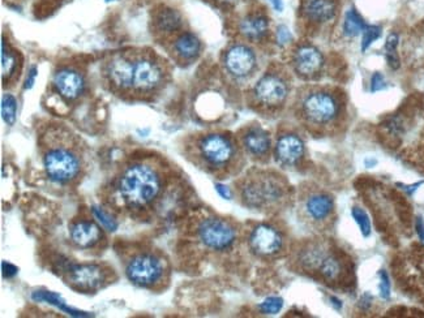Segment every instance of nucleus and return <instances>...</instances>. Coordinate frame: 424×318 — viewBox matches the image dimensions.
<instances>
[{
	"instance_id": "f257e3e1",
	"label": "nucleus",
	"mask_w": 424,
	"mask_h": 318,
	"mask_svg": "<svg viewBox=\"0 0 424 318\" xmlns=\"http://www.w3.org/2000/svg\"><path fill=\"white\" fill-rule=\"evenodd\" d=\"M162 173L149 162H133L123 169L117 180L121 205L133 212L149 209L162 192Z\"/></svg>"
},
{
	"instance_id": "f03ea898",
	"label": "nucleus",
	"mask_w": 424,
	"mask_h": 318,
	"mask_svg": "<svg viewBox=\"0 0 424 318\" xmlns=\"http://www.w3.org/2000/svg\"><path fill=\"white\" fill-rule=\"evenodd\" d=\"M239 195L243 204L251 209H270L283 199L286 186L279 175L256 171L242 180Z\"/></svg>"
},
{
	"instance_id": "7ed1b4c3",
	"label": "nucleus",
	"mask_w": 424,
	"mask_h": 318,
	"mask_svg": "<svg viewBox=\"0 0 424 318\" xmlns=\"http://www.w3.org/2000/svg\"><path fill=\"white\" fill-rule=\"evenodd\" d=\"M43 167L47 176L58 184L73 182L81 171L82 162L79 153L66 144L49 146L43 153Z\"/></svg>"
},
{
	"instance_id": "20e7f679",
	"label": "nucleus",
	"mask_w": 424,
	"mask_h": 318,
	"mask_svg": "<svg viewBox=\"0 0 424 318\" xmlns=\"http://www.w3.org/2000/svg\"><path fill=\"white\" fill-rule=\"evenodd\" d=\"M198 154L205 167L211 170H225L238 158L235 143L225 134L213 133L204 136L198 144Z\"/></svg>"
},
{
	"instance_id": "39448f33",
	"label": "nucleus",
	"mask_w": 424,
	"mask_h": 318,
	"mask_svg": "<svg viewBox=\"0 0 424 318\" xmlns=\"http://www.w3.org/2000/svg\"><path fill=\"white\" fill-rule=\"evenodd\" d=\"M126 276L133 284L152 289L163 280L165 265L153 253H139L127 262Z\"/></svg>"
},
{
	"instance_id": "423d86ee",
	"label": "nucleus",
	"mask_w": 424,
	"mask_h": 318,
	"mask_svg": "<svg viewBox=\"0 0 424 318\" xmlns=\"http://www.w3.org/2000/svg\"><path fill=\"white\" fill-rule=\"evenodd\" d=\"M165 71L158 58L152 53L134 56L132 92L149 94L156 92L163 84Z\"/></svg>"
},
{
	"instance_id": "0eeeda50",
	"label": "nucleus",
	"mask_w": 424,
	"mask_h": 318,
	"mask_svg": "<svg viewBox=\"0 0 424 318\" xmlns=\"http://www.w3.org/2000/svg\"><path fill=\"white\" fill-rule=\"evenodd\" d=\"M200 241L212 251H226L237 240V228L233 223L218 217H209L200 222L198 227Z\"/></svg>"
},
{
	"instance_id": "6e6552de",
	"label": "nucleus",
	"mask_w": 424,
	"mask_h": 318,
	"mask_svg": "<svg viewBox=\"0 0 424 318\" xmlns=\"http://www.w3.org/2000/svg\"><path fill=\"white\" fill-rule=\"evenodd\" d=\"M68 283L79 291H97L108 283L110 270L99 264H69L66 266Z\"/></svg>"
},
{
	"instance_id": "1a4fd4ad",
	"label": "nucleus",
	"mask_w": 424,
	"mask_h": 318,
	"mask_svg": "<svg viewBox=\"0 0 424 318\" xmlns=\"http://www.w3.org/2000/svg\"><path fill=\"white\" fill-rule=\"evenodd\" d=\"M302 114L309 123L325 125L338 117L340 105L331 93L314 92L302 101Z\"/></svg>"
},
{
	"instance_id": "9d476101",
	"label": "nucleus",
	"mask_w": 424,
	"mask_h": 318,
	"mask_svg": "<svg viewBox=\"0 0 424 318\" xmlns=\"http://www.w3.org/2000/svg\"><path fill=\"white\" fill-rule=\"evenodd\" d=\"M255 98L259 103L268 107L282 105L289 94L286 80L277 73H266L255 86Z\"/></svg>"
},
{
	"instance_id": "9b49d317",
	"label": "nucleus",
	"mask_w": 424,
	"mask_h": 318,
	"mask_svg": "<svg viewBox=\"0 0 424 318\" xmlns=\"http://www.w3.org/2000/svg\"><path fill=\"white\" fill-rule=\"evenodd\" d=\"M133 68L134 56L132 55L118 53L111 58L105 66V75L113 89L119 92L132 90Z\"/></svg>"
},
{
	"instance_id": "f8f14e48",
	"label": "nucleus",
	"mask_w": 424,
	"mask_h": 318,
	"mask_svg": "<svg viewBox=\"0 0 424 318\" xmlns=\"http://www.w3.org/2000/svg\"><path fill=\"white\" fill-rule=\"evenodd\" d=\"M250 247L259 256H276L283 248V236L277 228L272 225H259L252 230Z\"/></svg>"
},
{
	"instance_id": "ddd939ff",
	"label": "nucleus",
	"mask_w": 424,
	"mask_h": 318,
	"mask_svg": "<svg viewBox=\"0 0 424 318\" xmlns=\"http://www.w3.org/2000/svg\"><path fill=\"white\" fill-rule=\"evenodd\" d=\"M226 71L237 77L243 79L251 75L256 68V55L244 45H235L227 50L225 55Z\"/></svg>"
},
{
	"instance_id": "4468645a",
	"label": "nucleus",
	"mask_w": 424,
	"mask_h": 318,
	"mask_svg": "<svg viewBox=\"0 0 424 318\" xmlns=\"http://www.w3.org/2000/svg\"><path fill=\"white\" fill-rule=\"evenodd\" d=\"M276 159L281 164L292 167L305 156V143L296 134L287 133L281 136L274 149Z\"/></svg>"
},
{
	"instance_id": "2eb2a0df",
	"label": "nucleus",
	"mask_w": 424,
	"mask_h": 318,
	"mask_svg": "<svg viewBox=\"0 0 424 318\" xmlns=\"http://www.w3.org/2000/svg\"><path fill=\"white\" fill-rule=\"evenodd\" d=\"M292 63L299 75L309 77L320 71L322 66V55L314 46H301L294 53Z\"/></svg>"
},
{
	"instance_id": "dca6fc26",
	"label": "nucleus",
	"mask_w": 424,
	"mask_h": 318,
	"mask_svg": "<svg viewBox=\"0 0 424 318\" xmlns=\"http://www.w3.org/2000/svg\"><path fill=\"white\" fill-rule=\"evenodd\" d=\"M333 209H334V201L331 199V196L322 192L309 195L303 204L305 217L312 222L325 221L327 218H329Z\"/></svg>"
},
{
	"instance_id": "f3484780",
	"label": "nucleus",
	"mask_w": 424,
	"mask_h": 318,
	"mask_svg": "<svg viewBox=\"0 0 424 318\" xmlns=\"http://www.w3.org/2000/svg\"><path fill=\"white\" fill-rule=\"evenodd\" d=\"M54 85L62 97L67 99H76L84 89V81L78 72L64 69L55 75Z\"/></svg>"
},
{
	"instance_id": "a211bd4d",
	"label": "nucleus",
	"mask_w": 424,
	"mask_h": 318,
	"mask_svg": "<svg viewBox=\"0 0 424 318\" xmlns=\"http://www.w3.org/2000/svg\"><path fill=\"white\" fill-rule=\"evenodd\" d=\"M242 143H243L244 149L247 150V153L251 154L253 157H257V158L266 157L270 150V145H272L269 134L259 127L257 128L256 127L248 128L242 137Z\"/></svg>"
},
{
	"instance_id": "6ab92c4d",
	"label": "nucleus",
	"mask_w": 424,
	"mask_h": 318,
	"mask_svg": "<svg viewBox=\"0 0 424 318\" xmlns=\"http://www.w3.org/2000/svg\"><path fill=\"white\" fill-rule=\"evenodd\" d=\"M101 238L102 232L93 222L82 221L71 227V238L80 248H92L99 243Z\"/></svg>"
},
{
	"instance_id": "aec40b11",
	"label": "nucleus",
	"mask_w": 424,
	"mask_h": 318,
	"mask_svg": "<svg viewBox=\"0 0 424 318\" xmlns=\"http://www.w3.org/2000/svg\"><path fill=\"white\" fill-rule=\"evenodd\" d=\"M303 14L309 21L327 23L335 14L334 0H305Z\"/></svg>"
},
{
	"instance_id": "412c9836",
	"label": "nucleus",
	"mask_w": 424,
	"mask_h": 318,
	"mask_svg": "<svg viewBox=\"0 0 424 318\" xmlns=\"http://www.w3.org/2000/svg\"><path fill=\"white\" fill-rule=\"evenodd\" d=\"M201 43L192 33H183L174 43V53L180 60H192L200 53Z\"/></svg>"
},
{
	"instance_id": "4be33fe9",
	"label": "nucleus",
	"mask_w": 424,
	"mask_h": 318,
	"mask_svg": "<svg viewBox=\"0 0 424 318\" xmlns=\"http://www.w3.org/2000/svg\"><path fill=\"white\" fill-rule=\"evenodd\" d=\"M269 24L268 20L261 14H251L247 16L240 23V32L244 34L248 40H259L264 38L268 33Z\"/></svg>"
},
{
	"instance_id": "5701e85b",
	"label": "nucleus",
	"mask_w": 424,
	"mask_h": 318,
	"mask_svg": "<svg viewBox=\"0 0 424 318\" xmlns=\"http://www.w3.org/2000/svg\"><path fill=\"white\" fill-rule=\"evenodd\" d=\"M154 23H156V29L158 30L159 33L170 34V33L176 32L180 27L182 19L176 11L167 8V10H163L157 14Z\"/></svg>"
},
{
	"instance_id": "b1692460",
	"label": "nucleus",
	"mask_w": 424,
	"mask_h": 318,
	"mask_svg": "<svg viewBox=\"0 0 424 318\" xmlns=\"http://www.w3.org/2000/svg\"><path fill=\"white\" fill-rule=\"evenodd\" d=\"M33 299H34L36 302H46V303H49V304L55 305V306H58L60 310H64L67 313H69V315H72V316H76V317H82V316L86 317V316H89V315H85V313H82V312L75 310V309L67 306L66 302L62 299V296L58 295V293H54V292H34V293H33Z\"/></svg>"
},
{
	"instance_id": "393cba45",
	"label": "nucleus",
	"mask_w": 424,
	"mask_h": 318,
	"mask_svg": "<svg viewBox=\"0 0 424 318\" xmlns=\"http://www.w3.org/2000/svg\"><path fill=\"white\" fill-rule=\"evenodd\" d=\"M318 270L324 278L335 280L342 273L341 260L333 254H325L318 265Z\"/></svg>"
},
{
	"instance_id": "a878e982",
	"label": "nucleus",
	"mask_w": 424,
	"mask_h": 318,
	"mask_svg": "<svg viewBox=\"0 0 424 318\" xmlns=\"http://www.w3.org/2000/svg\"><path fill=\"white\" fill-rule=\"evenodd\" d=\"M16 66H17V55L8 46H5V42H3L1 43V79L4 84L11 79V76H14Z\"/></svg>"
},
{
	"instance_id": "bb28decb",
	"label": "nucleus",
	"mask_w": 424,
	"mask_h": 318,
	"mask_svg": "<svg viewBox=\"0 0 424 318\" xmlns=\"http://www.w3.org/2000/svg\"><path fill=\"white\" fill-rule=\"evenodd\" d=\"M366 27L367 25L364 20L360 17V14L355 10H350L346 12L345 21H344V32L346 36L349 37L358 36L364 32Z\"/></svg>"
},
{
	"instance_id": "cd10ccee",
	"label": "nucleus",
	"mask_w": 424,
	"mask_h": 318,
	"mask_svg": "<svg viewBox=\"0 0 424 318\" xmlns=\"http://www.w3.org/2000/svg\"><path fill=\"white\" fill-rule=\"evenodd\" d=\"M17 114V102L14 95L4 94L1 98V117L8 125H14Z\"/></svg>"
},
{
	"instance_id": "c85d7f7f",
	"label": "nucleus",
	"mask_w": 424,
	"mask_h": 318,
	"mask_svg": "<svg viewBox=\"0 0 424 318\" xmlns=\"http://www.w3.org/2000/svg\"><path fill=\"white\" fill-rule=\"evenodd\" d=\"M398 46V36L397 34H390L385 43V55H386V60L388 64L392 66L393 69H397L399 66V59H398L397 53Z\"/></svg>"
},
{
	"instance_id": "c756f323",
	"label": "nucleus",
	"mask_w": 424,
	"mask_h": 318,
	"mask_svg": "<svg viewBox=\"0 0 424 318\" xmlns=\"http://www.w3.org/2000/svg\"><path fill=\"white\" fill-rule=\"evenodd\" d=\"M351 215L355 219L357 225H359L362 235L364 238L370 236V234H371V222H370V218H368L367 212H364L363 209H360V208H353Z\"/></svg>"
},
{
	"instance_id": "7c9ffc66",
	"label": "nucleus",
	"mask_w": 424,
	"mask_h": 318,
	"mask_svg": "<svg viewBox=\"0 0 424 318\" xmlns=\"http://www.w3.org/2000/svg\"><path fill=\"white\" fill-rule=\"evenodd\" d=\"M381 36V27L376 25H367L363 32V40H362V51H366L372 43Z\"/></svg>"
},
{
	"instance_id": "2f4dec72",
	"label": "nucleus",
	"mask_w": 424,
	"mask_h": 318,
	"mask_svg": "<svg viewBox=\"0 0 424 318\" xmlns=\"http://www.w3.org/2000/svg\"><path fill=\"white\" fill-rule=\"evenodd\" d=\"M282 306H283V300L281 297L272 296V297H268L264 303H261L259 308L264 315H276L282 309Z\"/></svg>"
},
{
	"instance_id": "473e14b6",
	"label": "nucleus",
	"mask_w": 424,
	"mask_h": 318,
	"mask_svg": "<svg viewBox=\"0 0 424 318\" xmlns=\"http://www.w3.org/2000/svg\"><path fill=\"white\" fill-rule=\"evenodd\" d=\"M94 215L98 218V221L104 225V227H106L108 231H115L118 228V223L115 222V219L111 218V215H108L106 212H104L102 209H98V208H93Z\"/></svg>"
},
{
	"instance_id": "72a5a7b5",
	"label": "nucleus",
	"mask_w": 424,
	"mask_h": 318,
	"mask_svg": "<svg viewBox=\"0 0 424 318\" xmlns=\"http://www.w3.org/2000/svg\"><path fill=\"white\" fill-rule=\"evenodd\" d=\"M379 290H380V295H381L383 299H389V296H390V282H389V277L384 270L380 271Z\"/></svg>"
},
{
	"instance_id": "f704fd0d",
	"label": "nucleus",
	"mask_w": 424,
	"mask_h": 318,
	"mask_svg": "<svg viewBox=\"0 0 424 318\" xmlns=\"http://www.w3.org/2000/svg\"><path fill=\"white\" fill-rule=\"evenodd\" d=\"M385 88V80L381 73H375L371 79V92L376 93Z\"/></svg>"
},
{
	"instance_id": "c9c22d12",
	"label": "nucleus",
	"mask_w": 424,
	"mask_h": 318,
	"mask_svg": "<svg viewBox=\"0 0 424 318\" xmlns=\"http://www.w3.org/2000/svg\"><path fill=\"white\" fill-rule=\"evenodd\" d=\"M277 38H279L281 45L287 43L289 40H292V34H290L289 29L286 27H279V32H277Z\"/></svg>"
},
{
	"instance_id": "e433bc0d",
	"label": "nucleus",
	"mask_w": 424,
	"mask_h": 318,
	"mask_svg": "<svg viewBox=\"0 0 424 318\" xmlns=\"http://www.w3.org/2000/svg\"><path fill=\"white\" fill-rule=\"evenodd\" d=\"M1 269H3V276L5 278H11V277L16 276V273H17V267L10 264V262H5V261L1 264Z\"/></svg>"
},
{
	"instance_id": "4c0bfd02",
	"label": "nucleus",
	"mask_w": 424,
	"mask_h": 318,
	"mask_svg": "<svg viewBox=\"0 0 424 318\" xmlns=\"http://www.w3.org/2000/svg\"><path fill=\"white\" fill-rule=\"evenodd\" d=\"M37 73H38L37 68H36V66H32L30 71H29V73H27L25 89H30V88L33 86V84H34V81H36V77H37Z\"/></svg>"
},
{
	"instance_id": "58836bf2",
	"label": "nucleus",
	"mask_w": 424,
	"mask_h": 318,
	"mask_svg": "<svg viewBox=\"0 0 424 318\" xmlns=\"http://www.w3.org/2000/svg\"><path fill=\"white\" fill-rule=\"evenodd\" d=\"M215 191L218 192V195H220L222 199H231V192H230V188H228V186H224V184H215Z\"/></svg>"
},
{
	"instance_id": "ea45409f",
	"label": "nucleus",
	"mask_w": 424,
	"mask_h": 318,
	"mask_svg": "<svg viewBox=\"0 0 424 318\" xmlns=\"http://www.w3.org/2000/svg\"><path fill=\"white\" fill-rule=\"evenodd\" d=\"M416 232H418V236L424 244V222L422 221V218L416 219Z\"/></svg>"
},
{
	"instance_id": "a19ab883",
	"label": "nucleus",
	"mask_w": 424,
	"mask_h": 318,
	"mask_svg": "<svg viewBox=\"0 0 424 318\" xmlns=\"http://www.w3.org/2000/svg\"><path fill=\"white\" fill-rule=\"evenodd\" d=\"M270 3L273 4V7H274L276 11L281 12V11L283 10V3H282V0H270Z\"/></svg>"
},
{
	"instance_id": "79ce46f5",
	"label": "nucleus",
	"mask_w": 424,
	"mask_h": 318,
	"mask_svg": "<svg viewBox=\"0 0 424 318\" xmlns=\"http://www.w3.org/2000/svg\"><path fill=\"white\" fill-rule=\"evenodd\" d=\"M331 302H333L331 304L334 305V306H335L337 309H340V308L342 306V303H341V300H338L337 297H334V296H331Z\"/></svg>"
},
{
	"instance_id": "37998d69",
	"label": "nucleus",
	"mask_w": 424,
	"mask_h": 318,
	"mask_svg": "<svg viewBox=\"0 0 424 318\" xmlns=\"http://www.w3.org/2000/svg\"><path fill=\"white\" fill-rule=\"evenodd\" d=\"M106 1H115V0H106Z\"/></svg>"
},
{
	"instance_id": "c03bdc74",
	"label": "nucleus",
	"mask_w": 424,
	"mask_h": 318,
	"mask_svg": "<svg viewBox=\"0 0 424 318\" xmlns=\"http://www.w3.org/2000/svg\"><path fill=\"white\" fill-rule=\"evenodd\" d=\"M225 1H228V0H225Z\"/></svg>"
}]
</instances>
